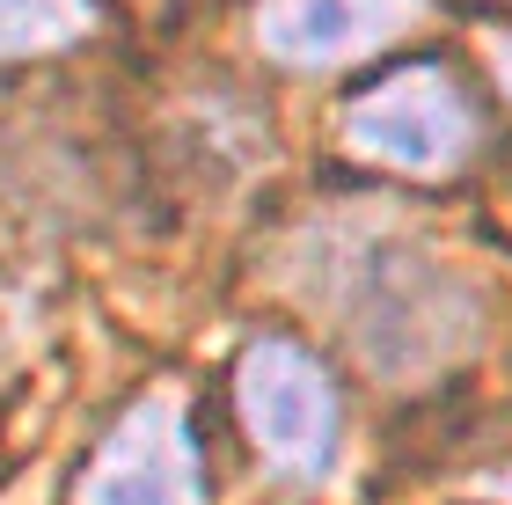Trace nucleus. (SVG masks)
<instances>
[{"label": "nucleus", "instance_id": "1", "mask_svg": "<svg viewBox=\"0 0 512 505\" xmlns=\"http://www.w3.org/2000/svg\"><path fill=\"white\" fill-rule=\"evenodd\" d=\"M235 396H242V425L256 454L278 476H315L337 469V440H344V403L315 352H300L293 337H256L242 366H235Z\"/></svg>", "mask_w": 512, "mask_h": 505}, {"label": "nucleus", "instance_id": "2", "mask_svg": "<svg viewBox=\"0 0 512 505\" xmlns=\"http://www.w3.org/2000/svg\"><path fill=\"white\" fill-rule=\"evenodd\" d=\"M344 323H352V337L366 344L374 366H425L469 330V308H461V286L432 257L395 249V242H359Z\"/></svg>", "mask_w": 512, "mask_h": 505}, {"label": "nucleus", "instance_id": "3", "mask_svg": "<svg viewBox=\"0 0 512 505\" xmlns=\"http://www.w3.org/2000/svg\"><path fill=\"white\" fill-rule=\"evenodd\" d=\"M344 132H352L359 154H374V162L403 169V176H439L476 147V110L454 88V74L410 66V74L366 88V96L344 110Z\"/></svg>", "mask_w": 512, "mask_h": 505}, {"label": "nucleus", "instance_id": "4", "mask_svg": "<svg viewBox=\"0 0 512 505\" xmlns=\"http://www.w3.org/2000/svg\"><path fill=\"white\" fill-rule=\"evenodd\" d=\"M81 505H205V454L176 396H147L110 425Z\"/></svg>", "mask_w": 512, "mask_h": 505}, {"label": "nucleus", "instance_id": "5", "mask_svg": "<svg viewBox=\"0 0 512 505\" xmlns=\"http://www.w3.org/2000/svg\"><path fill=\"white\" fill-rule=\"evenodd\" d=\"M417 15V0H264L256 37L286 66H344L388 44Z\"/></svg>", "mask_w": 512, "mask_h": 505}, {"label": "nucleus", "instance_id": "6", "mask_svg": "<svg viewBox=\"0 0 512 505\" xmlns=\"http://www.w3.org/2000/svg\"><path fill=\"white\" fill-rule=\"evenodd\" d=\"M88 22H96L88 0H0V59L59 52V44H74Z\"/></svg>", "mask_w": 512, "mask_h": 505}, {"label": "nucleus", "instance_id": "7", "mask_svg": "<svg viewBox=\"0 0 512 505\" xmlns=\"http://www.w3.org/2000/svg\"><path fill=\"white\" fill-rule=\"evenodd\" d=\"M498 74H505V96H512V44H498Z\"/></svg>", "mask_w": 512, "mask_h": 505}]
</instances>
